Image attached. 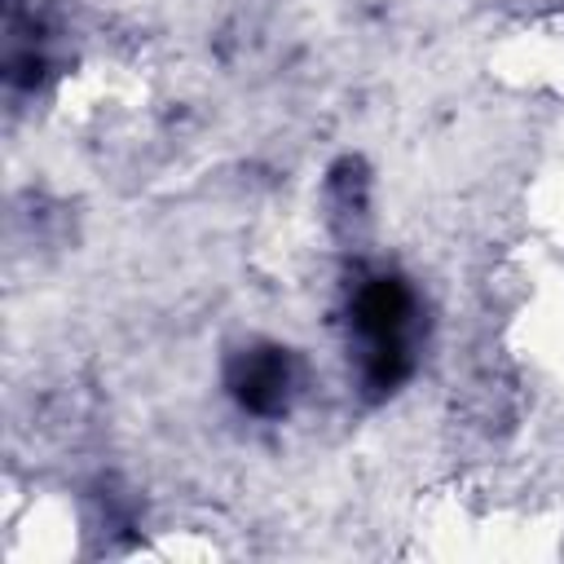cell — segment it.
<instances>
[{"label": "cell", "instance_id": "2", "mask_svg": "<svg viewBox=\"0 0 564 564\" xmlns=\"http://www.w3.org/2000/svg\"><path fill=\"white\" fill-rule=\"evenodd\" d=\"M295 357H291V348H282V344H251V348H242V352H234L229 357V366H225V388H229V397L247 410V414H256V419H278V414H286V405H291V397H295Z\"/></svg>", "mask_w": 564, "mask_h": 564}, {"label": "cell", "instance_id": "1", "mask_svg": "<svg viewBox=\"0 0 564 564\" xmlns=\"http://www.w3.org/2000/svg\"><path fill=\"white\" fill-rule=\"evenodd\" d=\"M352 335L361 344V383L388 397L414 370V291L397 273H375L352 291Z\"/></svg>", "mask_w": 564, "mask_h": 564}]
</instances>
